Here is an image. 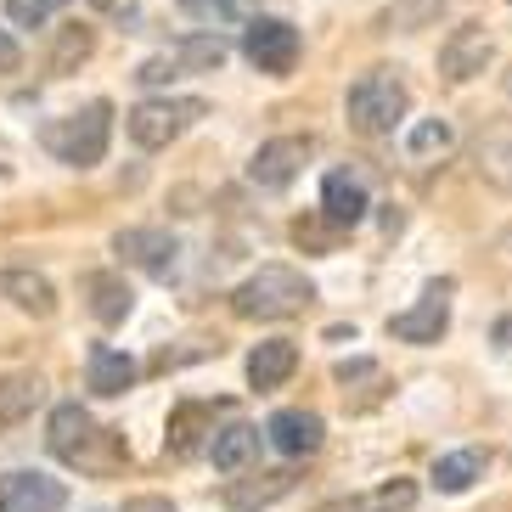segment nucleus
Listing matches in <instances>:
<instances>
[{
    "label": "nucleus",
    "mask_w": 512,
    "mask_h": 512,
    "mask_svg": "<svg viewBox=\"0 0 512 512\" xmlns=\"http://www.w3.org/2000/svg\"><path fill=\"white\" fill-rule=\"evenodd\" d=\"M321 209H327L344 231H355V226L366 220V209H372V197H366V181L355 175V169H332L327 181H321Z\"/></svg>",
    "instance_id": "14"
},
{
    "label": "nucleus",
    "mask_w": 512,
    "mask_h": 512,
    "mask_svg": "<svg viewBox=\"0 0 512 512\" xmlns=\"http://www.w3.org/2000/svg\"><path fill=\"white\" fill-rule=\"evenodd\" d=\"M406 107H411L406 79L394 74V68H372V74H361L349 85L344 119L355 136H394V124L406 119Z\"/></svg>",
    "instance_id": "2"
},
{
    "label": "nucleus",
    "mask_w": 512,
    "mask_h": 512,
    "mask_svg": "<svg viewBox=\"0 0 512 512\" xmlns=\"http://www.w3.org/2000/svg\"><path fill=\"white\" fill-rule=\"evenodd\" d=\"M124 512H175L164 496H136V501H124Z\"/></svg>",
    "instance_id": "35"
},
{
    "label": "nucleus",
    "mask_w": 512,
    "mask_h": 512,
    "mask_svg": "<svg viewBox=\"0 0 512 512\" xmlns=\"http://www.w3.org/2000/svg\"><path fill=\"white\" fill-rule=\"evenodd\" d=\"M451 0H394L389 12H383V29L394 34H417V29H434L439 12H445Z\"/></svg>",
    "instance_id": "24"
},
{
    "label": "nucleus",
    "mask_w": 512,
    "mask_h": 512,
    "mask_svg": "<svg viewBox=\"0 0 512 512\" xmlns=\"http://www.w3.org/2000/svg\"><path fill=\"white\" fill-rule=\"evenodd\" d=\"M175 68H181V57H152V62H141V85H164V79H175Z\"/></svg>",
    "instance_id": "32"
},
{
    "label": "nucleus",
    "mask_w": 512,
    "mask_h": 512,
    "mask_svg": "<svg viewBox=\"0 0 512 512\" xmlns=\"http://www.w3.org/2000/svg\"><path fill=\"white\" fill-rule=\"evenodd\" d=\"M0 299H6V304H17V310H23V316H34V321L57 316V287H51V276L23 271V265H12V271H0Z\"/></svg>",
    "instance_id": "13"
},
{
    "label": "nucleus",
    "mask_w": 512,
    "mask_h": 512,
    "mask_svg": "<svg viewBox=\"0 0 512 512\" xmlns=\"http://www.w3.org/2000/svg\"><path fill=\"white\" fill-rule=\"evenodd\" d=\"M265 439H271L282 456H316L321 439H327V422H321V411L287 406V411H276V417L265 422Z\"/></svg>",
    "instance_id": "12"
},
{
    "label": "nucleus",
    "mask_w": 512,
    "mask_h": 512,
    "mask_svg": "<svg viewBox=\"0 0 512 512\" xmlns=\"http://www.w3.org/2000/svg\"><path fill=\"white\" fill-rule=\"evenodd\" d=\"M181 12L197 29H231V23H242L254 12V0H181Z\"/></svg>",
    "instance_id": "26"
},
{
    "label": "nucleus",
    "mask_w": 512,
    "mask_h": 512,
    "mask_svg": "<svg viewBox=\"0 0 512 512\" xmlns=\"http://www.w3.org/2000/svg\"><path fill=\"white\" fill-rule=\"evenodd\" d=\"M96 439H102V428H96V417L79 406V400H68V406L51 411V434H46L51 456H62V462H91Z\"/></svg>",
    "instance_id": "11"
},
{
    "label": "nucleus",
    "mask_w": 512,
    "mask_h": 512,
    "mask_svg": "<svg viewBox=\"0 0 512 512\" xmlns=\"http://www.w3.org/2000/svg\"><path fill=\"white\" fill-rule=\"evenodd\" d=\"M214 411H226V406H203V400L175 406V417H169V451H175V456H197V428L214 422Z\"/></svg>",
    "instance_id": "23"
},
{
    "label": "nucleus",
    "mask_w": 512,
    "mask_h": 512,
    "mask_svg": "<svg viewBox=\"0 0 512 512\" xmlns=\"http://www.w3.org/2000/svg\"><path fill=\"white\" fill-rule=\"evenodd\" d=\"M332 377H338V383H361V377H377V366L372 361H338Z\"/></svg>",
    "instance_id": "33"
},
{
    "label": "nucleus",
    "mask_w": 512,
    "mask_h": 512,
    "mask_svg": "<svg viewBox=\"0 0 512 512\" xmlns=\"http://www.w3.org/2000/svg\"><path fill=\"white\" fill-rule=\"evenodd\" d=\"M293 372H299V344H293V338H265V344H254V355H248V383H254L259 394L282 389Z\"/></svg>",
    "instance_id": "17"
},
{
    "label": "nucleus",
    "mask_w": 512,
    "mask_h": 512,
    "mask_svg": "<svg viewBox=\"0 0 512 512\" xmlns=\"http://www.w3.org/2000/svg\"><path fill=\"white\" fill-rule=\"evenodd\" d=\"M107 141H113V107L107 102H85L79 113L46 124V152L68 169H96L107 158Z\"/></svg>",
    "instance_id": "3"
},
{
    "label": "nucleus",
    "mask_w": 512,
    "mask_h": 512,
    "mask_svg": "<svg viewBox=\"0 0 512 512\" xmlns=\"http://www.w3.org/2000/svg\"><path fill=\"white\" fill-rule=\"evenodd\" d=\"M85 293H91V316L102 321V327H119L124 316H130V282H124L119 271H91L85 276Z\"/></svg>",
    "instance_id": "18"
},
{
    "label": "nucleus",
    "mask_w": 512,
    "mask_h": 512,
    "mask_svg": "<svg viewBox=\"0 0 512 512\" xmlns=\"http://www.w3.org/2000/svg\"><path fill=\"white\" fill-rule=\"evenodd\" d=\"M417 507V479H383L355 501V512H411Z\"/></svg>",
    "instance_id": "27"
},
{
    "label": "nucleus",
    "mask_w": 512,
    "mask_h": 512,
    "mask_svg": "<svg viewBox=\"0 0 512 512\" xmlns=\"http://www.w3.org/2000/svg\"><path fill=\"white\" fill-rule=\"evenodd\" d=\"M203 113H209L203 96H152V102L130 107V141L158 152V147H169V141H181Z\"/></svg>",
    "instance_id": "4"
},
{
    "label": "nucleus",
    "mask_w": 512,
    "mask_h": 512,
    "mask_svg": "<svg viewBox=\"0 0 512 512\" xmlns=\"http://www.w3.org/2000/svg\"><path fill=\"white\" fill-rule=\"evenodd\" d=\"M451 141H456V130L445 119H417L406 130V152L411 158H434V152H451Z\"/></svg>",
    "instance_id": "28"
},
{
    "label": "nucleus",
    "mask_w": 512,
    "mask_h": 512,
    "mask_svg": "<svg viewBox=\"0 0 512 512\" xmlns=\"http://www.w3.org/2000/svg\"><path fill=\"white\" fill-rule=\"evenodd\" d=\"M46 406V377L40 372H6L0 377V434L29 422L34 411Z\"/></svg>",
    "instance_id": "16"
},
{
    "label": "nucleus",
    "mask_w": 512,
    "mask_h": 512,
    "mask_svg": "<svg viewBox=\"0 0 512 512\" xmlns=\"http://www.w3.org/2000/svg\"><path fill=\"white\" fill-rule=\"evenodd\" d=\"M91 51H96V34L85 29V23H74V29L57 34V57H51V68H57V74H68V68H74V62H85Z\"/></svg>",
    "instance_id": "30"
},
{
    "label": "nucleus",
    "mask_w": 512,
    "mask_h": 512,
    "mask_svg": "<svg viewBox=\"0 0 512 512\" xmlns=\"http://www.w3.org/2000/svg\"><path fill=\"white\" fill-rule=\"evenodd\" d=\"M242 57L254 62L259 74L282 79V74L299 68L304 40H299V29H293L287 17H248V29H242Z\"/></svg>",
    "instance_id": "5"
},
{
    "label": "nucleus",
    "mask_w": 512,
    "mask_h": 512,
    "mask_svg": "<svg viewBox=\"0 0 512 512\" xmlns=\"http://www.w3.org/2000/svg\"><path fill=\"white\" fill-rule=\"evenodd\" d=\"M310 304H316V282L304 271H293V265H259L231 293V310L242 321H287V316H299V310H310Z\"/></svg>",
    "instance_id": "1"
},
{
    "label": "nucleus",
    "mask_w": 512,
    "mask_h": 512,
    "mask_svg": "<svg viewBox=\"0 0 512 512\" xmlns=\"http://www.w3.org/2000/svg\"><path fill=\"white\" fill-rule=\"evenodd\" d=\"M451 293H456L451 276L428 282V287H422V299L411 304V310L389 316V338H400V344H439V338H445V327H451Z\"/></svg>",
    "instance_id": "6"
},
{
    "label": "nucleus",
    "mask_w": 512,
    "mask_h": 512,
    "mask_svg": "<svg viewBox=\"0 0 512 512\" xmlns=\"http://www.w3.org/2000/svg\"><path fill=\"white\" fill-rule=\"evenodd\" d=\"M40 6H51V12H57V6H68V0H40Z\"/></svg>",
    "instance_id": "37"
},
{
    "label": "nucleus",
    "mask_w": 512,
    "mask_h": 512,
    "mask_svg": "<svg viewBox=\"0 0 512 512\" xmlns=\"http://www.w3.org/2000/svg\"><path fill=\"white\" fill-rule=\"evenodd\" d=\"M175 57H181V68H220L226 62V40L220 34H192V40H181L175 46Z\"/></svg>",
    "instance_id": "29"
},
{
    "label": "nucleus",
    "mask_w": 512,
    "mask_h": 512,
    "mask_svg": "<svg viewBox=\"0 0 512 512\" xmlns=\"http://www.w3.org/2000/svg\"><path fill=\"white\" fill-rule=\"evenodd\" d=\"M293 242H299L304 254H332L344 242V226L327 209H316V214H304V220H293Z\"/></svg>",
    "instance_id": "25"
},
{
    "label": "nucleus",
    "mask_w": 512,
    "mask_h": 512,
    "mask_svg": "<svg viewBox=\"0 0 512 512\" xmlns=\"http://www.w3.org/2000/svg\"><path fill=\"white\" fill-rule=\"evenodd\" d=\"M68 507V484L34 467H12L0 473V512H62Z\"/></svg>",
    "instance_id": "9"
},
{
    "label": "nucleus",
    "mask_w": 512,
    "mask_h": 512,
    "mask_svg": "<svg viewBox=\"0 0 512 512\" xmlns=\"http://www.w3.org/2000/svg\"><path fill=\"white\" fill-rule=\"evenodd\" d=\"M113 254H119L124 265L147 271L152 282H169L175 265H181V242L169 237V231H158V226H124L119 237H113Z\"/></svg>",
    "instance_id": "7"
},
{
    "label": "nucleus",
    "mask_w": 512,
    "mask_h": 512,
    "mask_svg": "<svg viewBox=\"0 0 512 512\" xmlns=\"http://www.w3.org/2000/svg\"><path fill=\"white\" fill-rule=\"evenodd\" d=\"M496 57V40L484 34V23H456L445 34V46H439V74L451 79V85H467V79H479Z\"/></svg>",
    "instance_id": "8"
},
{
    "label": "nucleus",
    "mask_w": 512,
    "mask_h": 512,
    "mask_svg": "<svg viewBox=\"0 0 512 512\" xmlns=\"http://www.w3.org/2000/svg\"><path fill=\"white\" fill-rule=\"evenodd\" d=\"M17 62H23V51H17L12 34L0 29V74H17Z\"/></svg>",
    "instance_id": "34"
},
{
    "label": "nucleus",
    "mask_w": 512,
    "mask_h": 512,
    "mask_svg": "<svg viewBox=\"0 0 512 512\" xmlns=\"http://www.w3.org/2000/svg\"><path fill=\"white\" fill-rule=\"evenodd\" d=\"M254 456H259V428L254 422H231V428H220V434L209 439V462L220 467V473H242Z\"/></svg>",
    "instance_id": "20"
},
{
    "label": "nucleus",
    "mask_w": 512,
    "mask_h": 512,
    "mask_svg": "<svg viewBox=\"0 0 512 512\" xmlns=\"http://www.w3.org/2000/svg\"><path fill=\"white\" fill-rule=\"evenodd\" d=\"M136 377H141V366L130 361L124 349H113V344H96L91 361H85V389L102 394V400H113V394H124V389H136Z\"/></svg>",
    "instance_id": "15"
},
{
    "label": "nucleus",
    "mask_w": 512,
    "mask_h": 512,
    "mask_svg": "<svg viewBox=\"0 0 512 512\" xmlns=\"http://www.w3.org/2000/svg\"><path fill=\"white\" fill-rule=\"evenodd\" d=\"M6 17L23 23V29H40V23L51 17V6H40V0H6Z\"/></svg>",
    "instance_id": "31"
},
{
    "label": "nucleus",
    "mask_w": 512,
    "mask_h": 512,
    "mask_svg": "<svg viewBox=\"0 0 512 512\" xmlns=\"http://www.w3.org/2000/svg\"><path fill=\"white\" fill-rule=\"evenodd\" d=\"M473 175L496 192H512V141L507 136H484L473 147Z\"/></svg>",
    "instance_id": "22"
},
{
    "label": "nucleus",
    "mask_w": 512,
    "mask_h": 512,
    "mask_svg": "<svg viewBox=\"0 0 512 512\" xmlns=\"http://www.w3.org/2000/svg\"><path fill=\"white\" fill-rule=\"evenodd\" d=\"M484 467H490V456H484V451L439 456V462H434V490H439V496H467V490L484 479Z\"/></svg>",
    "instance_id": "21"
},
{
    "label": "nucleus",
    "mask_w": 512,
    "mask_h": 512,
    "mask_svg": "<svg viewBox=\"0 0 512 512\" xmlns=\"http://www.w3.org/2000/svg\"><path fill=\"white\" fill-rule=\"evenodd\" d=\"M293 473L287 467H276V473H259V479H237L226 490V512H259V507H271V501H282L287 490H293Z\"/></svg>",
    "instance_id": "19"
},
{
    "label": "nucleus",
    "mask_w": 512,
    "mask_h": 512,
    "mask_svg": "<svg viewBox=\"0 0 512 512\" xmlns=\"http://www.w3.org/2000/svg\"><path fill=\"white\" fill-rule=\"evenodd\" d=\"M310 136H276L265 141V147L248 158V181L265 186V192H282V186H293V175H299L304 164H310Z\"/></svg>",
    "instance_id": "10"
},
{
    "label": "nucleus",
    "mask_w": 512,
    "mask_h": 512,
    "mask_svg": "<svg viewBox=\"0 0 512 512\" xmlns=\"http://www.w3.org/2000/svg\"><path fill=\"white\" fill-rule=\"evenodd\" d=\"M496 344H512V316H507V321H496Z\"/></svg>",
    "instance_id": "36"
},
{
    "label": "nucleus",
    "mask_w": 512,
    "mask_h": 512,
    "mask_svg": "<svg viewBox=\"0 0 512 512\" xmlns=\"http://www.w3.org/2000/svg\"><path fill=\"white\" fill-rule=\"evenodd\" d=\"M507 96H512V79H507Z\"/></svg>",
    "instance_id": "38"
}]
</instances>
